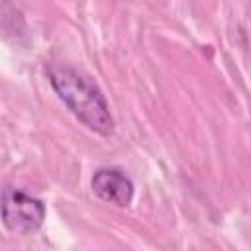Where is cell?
<instances>
[{
  "mask_svg": "<svg viewBox=\"0 0 251 251\" xmlns=\"http://www.w3.org/2000/svg\"><path fill=\"white\" fill-rule=\"evenodd\" d=\"M49 82L65 102V106L92 131L100 135H112L114 118L102 90L82 73L73 67L57 65L47 71Z\"/></svg>",
  "mask_w": 251,
  "mask_h": 251,
  "instance_id": "1",
  "label": "cell"
},
{
  "mask_svg": "<svg viewBox=\"0 0 251 251\" xmlns=\"http://www.w3.org/2000/svg\"><path fill=\"white\" fill-rule=\"evenodd\" d=\"M2 220L14 233H31L45 220V206L39 198L24 194L16 188H6L2 194Z\"/></svg>",
  "mask_w": 251,
  "mask_h": 251,
  "instance_id": "2",
  "label": "cell"
},
{
  "mask_svg": "<svg viewBox=\"0 0 251 251\" xmlns=\"http://www.w3.org/2000/svg\"><path fill=\"white\" fill-rule=\"evenodd\" d=\"M92 190L102 200L127 208L133 200V182L120 169H98L92 176Z\"/></svg>",
  "mask_w": 251,
  "mask_h": 251,
  "instance_id": "3",
  "label": "cell"
}]
</instances>
